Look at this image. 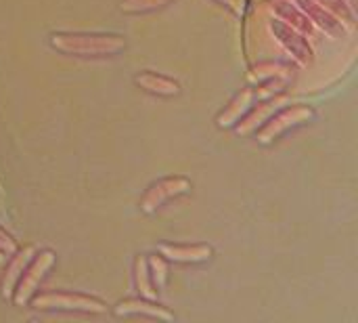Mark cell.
Masks as SVG:
<instances>
[{
    "mask_svg": "<svg viewBox=\"0 0 358 323\" xmlns=\"http://www.w3.org/2000/svg\"><path fill=\"white\" fill-rule=\"evenodd\" d=\"M48 42L55 50L76 57H115L128 46L124 36L99 32H55Z\"/></svg>",
    "mask_w": 358,
    "mask_h": 323,
    "instance_id": "1",
    "label": "cell"
},
{
    "mask_svg": "<svg viewBox=\"0 0 358 323\" xmlns=\"http://www.w3.org/2000/svg\"><path fill=\"white\" fill-rule=\"evenodd\" d=\"M29 305L36 311H61V313H88L103 315L107 313V305L101 298L80 294V292H42L34 294Z\"/></svg>",
    "mask_w": 358,
    "mask_h": 323,
    "instance_id": "2",
    "label": "cell"
},
{
    "mask_svg": "<svg viewBox=\"0 0 358 323\" xmlns=\"http://www.w3.org/2000/svg\"><path fill=\"white\" fill-rule=\"evenodd\" d=\"M147 267H149V277H151V284L155 288V292H162L168 284V265H166V259L162 256H151L147 259Z\"/></svg>",
    "mask_w": 358,
    "mask_h": 323,
    "instance_id": "14",
    "label": "cell"
},
{
    "mask_svg": "<svg viewBox=\"0 0 358 323\" xmlns=\"http://www.w3.org/2000/svg\"><path fill=\"white\" fill-rule=\"evenodd\" d=\"M157 252L162 259L180 265H201L214 256V248L208 244H159Z\"/></svg>",
    "mask_w": 358,
    "mask_h": 323,
    "instance_id": "6",
    "label": "cell"
},
{
    "mask_svg": "<svg viewBox=\"0 0 358 323\" xmlns=\"http://www.w3.org/2000/svg\"><path fill=\"white\" fill-rule=\"evenodd\" d=\"M134 84L149 92V95H155V97H178L180 95V82H176L174 78H168L164 74H155L151 69H145V71H138L134 76Z\"/></svg>",
    "mask_w": 358,
    "mask_h": 323,
    "instance_id": "8",
    "label": "cell"
},
{
    "mask_svg": "<svg viewBox=\"0 0 358 323\" xmlns=\"http://www.w3.org/2000/svg\"><path fill=\"white\" fill-rule=\"evenodd\" d=\"M313 118H315V109L308 107V105H296V107L283 109L275 118L266 120V124L256 132V141L262 143V145H271L283 132H287L292 128H298V126H304Z\"/></svg>",
    "mask_w": 358,
    "mask_h": 323,
    "instance_id": "4",
    "label": "cell"
},
{
    "mask_svg": "<svg viewBox=\"0 0 358 323\" xmlns=\"http://www.w3.org/2000/svg\"><path fill=\"white\" fill-rule=\"evenodd\" d=\"M216 2L224 4V6H227L233 15H237V17H243L245 11H248V0H216Z\"/></svg>",
    "mask_w": 358,
    "mask_h": 323,
    "instance_id": "15",
    "label": "cell"
},
{
    "mask_svg": "<svg viewBox=\"0 0 358 323\" xmlns=\"http://www.w3.org/2000/svg\"><path fill=\"white\" fill-rule=\"evenodd\" d=\"M55 263H57V256H55L52 250H40V252L34 254V259H31L27 271H23V275L19 277V282H17L13 294H10L15 307H25V305H29L31 296L38 292V286L44 282V277H46L48 271L55 267Z\"/></svg>",
    "mask_w": 358,
    "mask_h": 323,
    "instance_id": "3",
    "label": "cell"
},
{
    "mask_svg": "<svg viewBox=\"0 0 358 323\" xmlns=\"http://www.w3.org/2000/svg\"><path fill=\"white\" fill-rule=\"evenodd\" d=\"M36 252H38V250H36L34 246H27V248H25L23 252H19V254L15 256V261L8 265L6 275H4V280H2V296H4V298H10V294H13V290H15L19 277L23 275L25 267L31 263V259H34Z\"/></svg>",
    "mask_w": 358,
    "mask_h": 323,
    "instance_id": "10",
    "label": "cell"
},
{
    "mask_svg": "<svg viewBox=\"0 0 358 323\" xmlns=\"http://www.w3.org/2000/svg\"><path fill=\"white\" fill-rule=\"evenodd\" d=\"M285 101V97H273L271 101H266V103H260L258 105V109L245 120V122H241L239 126H237V135H250L252 130H256V126H260L262 122H266L264 118L273 111V109H277V105H281Z\"/></svg>",
    "mask_w": 358,
    "mask_h": 323,
    "instance_id": "11",
    "label": "cell"
},
{
    "mask_svg": "<svg viewBox=\"0 0 358 323\" xmlns=\"http://www.w3.org/2000/svg\"><path fill=\"white\" fill-rule=\"evenodd\" d=\"M256 99H258V97H256V90H254V88L241 90V92L227 105V109L218 114L216 126H218V128H233V126H237V122L254 107V101H256Z\"/></svg>",
    "mask_w": 358,
    "mask_h": 323,
    "instance_id": "9",
    "label": "cell"
},
{
    "mask_svg": "<svg viewBox=\"0 0 358 323\" xmlns=\"http://www.w3.org/2000/svg\"><path fill=\"white\" fill-rule=\"evenodd\" d=\"M191 181L187 177H166L157 183H153L141 198L138 202V208L143 214H153L157 212L166 202L174 200V198H180V195H187L191 191Z\"/></svg>",
    "mask_w": 358,
    "mask_h": 323,
    "instance_id": "5",
    "label": "cell"
},
{
    "mask_svg": "<svg viewBox=\"0 0 358 323\" xmlns=\"http://www.w3.org/2000/svg\"><path fill=\"white\" fill-rule=\"evenodd\" d=\"M174 0H122L120 2V11L124 15H147V13H155L166 8L168 4H172Z\"/></svg>",
    "mask_w": 358,
    "mask_h": 323,
    "instance_id": "13",
    "label": "cell"
},
{
    "mask_svg": "<svg viewBox=\"0 0 358 323\" xmlns=\"http://www.w3.org/2000/svg\"><path fill=\"white\" fill-rule=\"evenodd\" d=\"M149 267H147V256L138 254L136 261H134V282H136V288H138V294L143 298H149V301H155L157 298V292L153 288V284L149 282Z\"/></svg>",
    "mask_w": 358,
    "mask_h": 323,
    "instance_id": "12",
    "label": "cell"
},
{
    "mask_svg": "<svg viewBox=\"0 0 358 323\" xmlns=\"http://www.w3.org/2000/svg\"><path fill=\"white\" fill-rule=\"evenodd\" d=\"M113 315L117 317H145V319H157V322H174V313L168 311L166 307L149 301V298H128L122 301L115 309Z\"/></svg>",
    "mask_w": 358,
    "mask_h": 323,
    "instance_id": "7",
    "label": "cell"
}]
</instances>
